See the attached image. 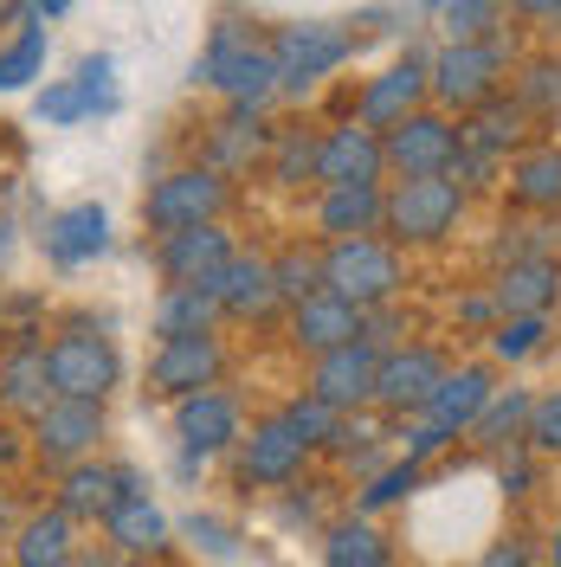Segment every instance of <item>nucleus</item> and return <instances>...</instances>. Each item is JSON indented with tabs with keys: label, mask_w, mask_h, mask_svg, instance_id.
<instances>
[{
	"label": "nucleus",
	"mask_w": 561,
	"mask_h": 567,
	"mask_svg": "<svg viewBox=\"0 0 561 567\" xmlns=\"http://www.w3.org/2000/svg\"><path fill=\"white\" fill-rule=\"evenodd\" d=\"M194 78L233 110H265V104H278L284 97L278 91V59H272V33H258V27L233 20V13L213 20L207 52H201Z\"/></svg>",
	"instance_id": "nucleus-1"
},
{
	"label": "nucleus",
	"mask_w": 561,
	"mask_h": 567,
	"mask_svg": "<svg viewBox=\"0 0 561 567\" xmlns=\"http://www.w3.org/2000/svg\"><path fill=\"white\" fill-rule=\"evenodd\" d=\"M471 213V194L458 187L452 175H414V181H387V213H381V233L407 251H439L458 239Z\"/></svg>",
	"instance_id": "nucleus-2"
},
{
	"label": "nucleus",
	"mask_w": 561,
	"mask_h": 567,
	"mask_svg": "<svg viewBox=\"0 0 561 567\" xmlns=\"http://www.w3.org/2000/svg\"><path fill=\"white\" fill-rule=\"evenodd\" d=\"M517 39L491 33V39H446L439 52H426V71H432V104L465 116V110L491 104L497 91H510V71H517Z\"/></svg>",
	"instance_id": "nucleus-3"
},
{
	"label": "nucleus",
	"mask_w": 561,
	"mask_h": 567,
	"mask_svg": "<svg viewBox=\"0 0 561 567\" xmlns=\"http://www.w3.org/2000/svg\"><path fill=\"white\" fill-rule=\"evenodd\" d=\"M323 290L349 297L361 310H387L407 297V251L387 233H355V239H329L323 246Z\"/></svg>",
	"instance_id": "nucleus-4"
},
{
	"label": "nucleus",
	"mask_w": 561,
	"mask_h": 567,
	"mask_svg": "<svg viewBox=\"0 0 561 567\" xmlns=\"http://www.w3.org/2000/svg\"><path fill=\"white\" fill-rule=\"evenodd\" d=\"M233 213V175H220L207 162H181L169 175L149 181L142 194V233H181V226H207Z\"/></svg>",
	"instance_id": "nucleus-5"
},
{
	"label": "nucleus",
	"mask_w": 561,
	"mask_h": 567,
	"mask_svg": "<svg viewBox=\"0 0 561 567\" xmlns=\"http://www.w3.org/2000/svg\"><path fill=\"white\" fill-rule=\"evenodd\" d=\"M45 361H52V388L71 393V400H110L116 381H123V354L104 336V322L91 317H65L45 342Z\"/></svg>",
	"instance_id": "nucleus-6"
},
{
	"label": "nucleus",
	"mask_w": 561,
	"mask_h": 567,
	"mask_svg": "<svg viewBox=\"0 0 561 567\" xmlns=\"http://www.w3.org/2000/svg\"><path fill=\"white\" fill-rule=\"evenodd\" d=\"M272 59H278V91L284 97H304L323 78L355 59V27L343 20H290V27H272Z\"/></svg>",
	"instance_id": "nucleus-7"
},
{
	"label": "nucleus",
	"mask_w": 561,
	"mask_h": 567,
	"mask_svg": "<svg viewBox=\"0 0 561 567\" xmlns=\"http://www.w3.org/2000/svg\"><path fill=\"white\" fill-rule=\"evenodd\" d=\"M387 148V181H414V175H452L458 162V116L439 104H420L414 116H400L394 130H381Z\"/></svg>",
	"instance_id": "nucleus-8"
},
{
	"label": "nucleus",
	"mask_w": 561,
	"mask_h": 567,
	"mask_svg": "<svg viewBox=\"0 0 561 567\" xmlns=\"http://www.w3.org/2000/svg\"><path fill=\"white\" fill-rule=\"evenodd\" d=\"M446 349L439 342H394V349H381V374H375V413H387V420H420L426 400L439 393V381H446Z\"/></svg>",
	"instance_id": "nucleus-9"
},
{
	"label": "nucleus",
	"mask_w": 561,
	"mask_h": 567,
	"mask_svg": "<svg viewBox=\"0 0 561 567\" xmlns=\"http://www.w3.org/2000/svg\"><path fill=\"white\" fill-rule=\"evenodd\" d=\"M104 400H71L59 393L33 425H27V445H33L39 464H52V471H65L78 458H98V445H104Z\"/></svg>",
	"instance_id": "nucleus-10"
},
{
	"label": "nucleus",
	"mask_w": 561,
	"mask_h": 567,
	"mask_svg": "<svg viewBox=\"0 0 561 567\" xmlns=\"http://www.w3.org/2000/svg\"><path fill=\"white\" fill-rule=\"evenodd\" d=\"M220 381H226V342H220V329H207V336H169L149 354V393L155 400H181V393L220 388Z\"/></svg>",
	"instance_id": "nucleus-11"
},
{
	"label": "nucleus",
	"mask_w": 561,
	"mask_h": 567,
	"mask_svg": "<svg viewBox=\"0 0 561 567\" xmlns=\"http://www.w3.org/2000/svg\"><path fill=\"white\" fill-rule=\"evenodd\" d=\"M233 452H239V484H246V491H284V484H297L304 464H310V445L290 432L284 413L252 420V432H239Z\"/></svg>",
	"instance_id": "nucleus-12"
},
{
	"label": "nucleus",
	"mask_w": 561,
	"mask_h": 567,
	"mask_svg": "<svg viewBox=\"0 0 561 567\" xmlns=\"http://www.w3.org/2000/svg\"><path fill=\"white\" fill-rule=\"evenodd\" d=\"M375 374H381V342L355 336L343 349L316 354L310 374H304V393L329 400L336 413H361V406H375Z\"/></svg>",
	"instance_id": "nucleus-13"
},
{
	"label": "nucleus",
	"mask_w": 561,
	"mask_h": 567,
	"mask_svg": "<svg viewBox=\"0 0 561 567\" xmlns=\"http://www.w3.org/2000/svg\"><path fill=\"white\" fill-rule=\"evenodd\" d=\"M420 104H432V71H426V52H407V59H394L387 71L361 78L349 116L368 123V130H394L400 116H414Z\"/></svg>",
	"instance_id": "nucleus-14"
},
{
	"label": "nucleus",
	"mask_w": 561,
	"mask_h": 567,
	"mask_svg": "<svg viewBox=\"0 0 561 567\" xmlns=\"http://www.w3.org/2000/svg\"><path fill=\"white\" fill-rule=\"evenodd\" d=\"M213 297H220V322H272L284 317V297H278V278H272V251H233L226 258V271L207 284Z\"/></svg>",
	"instance_id": "nucleus-15"
},
{
	"label": "nucleus",
	"mask_w": 561,
	"mask_h": 567,
	"mask_svg": "<svg viewBox=\"0 0 561 567\" xmlns=\"http://www.w3.org/2000/svg\"><path fill=\"white\" fill-rule=\"evenodd\" d=\"M175 406V439L187 458L207 464L213 452H233L239 445V432H246V413H239V400L226 388H201V393H181L169 400Z\"/></svg>",
	"instance_id": "nucleus-16"
},
{
	"label": "nucleus",
	"mask_w": 561,
	"mask_h": 567,
	"mask_svg": "<svg viewBox=\"0 0 561 567\" xmlns=\"http://www.w3.org/2000/svg\"><path fill=\"white\" fill-rule=\"evenodd\" d=\"M491 297L503 317H555L561 303V258L555 251H510L491 271Z\"/></svg>",
	"instance_id": "nucleus-17"
},
{
	"label": "nucleus",
	"mask_w": 561,
	"mask_h": 567,
	"mask_svg": "<svg viewBox=\"0 0 561 567\" xmlns=\"http://www.w3.org/2000/svg\"><path fill=\"white\" fill-rule=\"evenodd\" d=\"M355 336H368V310L349 303V297H336V290H316V297L284 310V342L297 354H310V361L329 349H343V342H355Z\"/></svg>",
	"instance_id": "nucleus-18"
},
{
	"label": "nucleus",
	"mask_w": 561,
	"mask_h": 567,
	"mask_svg": "<svg viewBox=\"0 0 561 567\" xmlns=\"http://www.w3.org/2000/svg\"><path fill=\"white\" fill-rule=\"evenodd\" d=\"M503 207L529 213V219L561 213V142L555 136H529L503 162Z\"/></svg>",
	"instance_id": "nucleus-19"
},
{
	"label": "nucleus",
	"mask_w": 561,
	"mask_h": 567,
	"mask_svg": "<svg viewBox=\"0 0 561 567\" xmlns=\"http://www.w3.org/2000/svg\"><path fill=\"white\" fill-rule=\"evenodd\" d=\"M233 251H239V239L226 233V219L181 226V233H162V239H155V271L169 284H213L226 271Z\"/></svg>",
	"instance_id": "nucleus-20"
},
{
	"label": "nucleus",
	"mask_w": 561,
	"mask_h": 567,
	"mask_svg": "<svg viewBox=\"0 0 561 567\" xmlns=\"http://www.w3.org/2000/svg\"><path fill=\"white\" fill-rule=\"evenodd\" d=\"M387 213V181H349V187H310V239H355V233H381Z\"/></svg>",
	"instance_id": "nucleus-21"
},
{
	"label": "nucleus",
	"mask_w": 561,
	"mask_h": 567,
	"mask_svg": "<svg viewBox=\"0 0 561 567\" xmlns=\"http://www.w3.org/2000/svg\"><path fill=\"white\" fill-rule=\"evenodd\" d=\"M349 181H387V148H381V130L343 116V123L323 130V148H316V187H349Z\"/></svg>",
	"instance_id": "nucleus-22"
},
{
	"label": "nucleus",
	"mask_w": 561,
	"mask_h": 567,
	"mask_svg": "<svg viewBox=\"0 0 561 567\" xmlns=\"http://www.w3.org/2000/svg\"><path fill=\"white\" fill-rule=\"evenodd\" d=\"M497 393V361L484 354V361H458V368H446V381H439V393L426 400V413L420 420H432L446 439H465L471 432V420L484 413V400Z\"/></svg>",
	"instance_id": "nucleus-23"
},
{
	"label": "nucleus",
	"mask_w": 561,
	"mask_h": 567,
	"mask_svg": "<svg viewBox=\"0 0 561 567\" xmlns=\"http://www.w3.org/2000/svg\"><path fill=\"white\" fill-rule=\"evenodd\" d=\"M272 123H265V110H233L226 104V116L207 130V142H201V162L207 168H220V175H252V168H265V155H272Z\"/></svg>",
	"instance_id": "nucleus-24"
},
{
	"label": "nucleus",
	"mask_w": 561,
	"mask_h": 567,
	"mask_svg": "<svg viewBox=\"0 0 561 567\" xmlns=\"http://www.w3.org/2000/svg\"><path fill=\"white\" fill-rule=\"evenodd\" d=\"M59 400V388H52V361H45V342H13V349L0 354V413L20 425H33L45 406Z\"/></svg>",
	"instance_id": "nucleus-25"
},
{
	"label": "nucleus",
	"mask_w": 561,
	"mask_h": 567,
	"mask_svg": "<svg viewBox=\"0 0 561 567\" xmlns=\"http://www.w3.org/2000/svg\"><path fill=\"white\" fill-rule=\"evenodd\" d=\"M104 542L110 548H123V555H142V561H155L162 548H169V516L149 503L142 484H123L116 503L104 509Z\"/></svg>",
	"instance_id": "nucleus-26"
},
{
	"label": "nucleus",
	"mask_w": 561,
	"mask_h": 567,
	"mask_svg": "<svg viewBox=\"0 0 561 567\" xmlns=\"http://www.w3.org/2000/svg\"><path fill=\"white\" fill-rule=\"evenodd\" d=\"M78 516H65L59 503L13 523V567H78Z\"/></svg>",
	"instance_id": "nucleus-27"
},
{
	"label": "nucleus",
	"mask_w": 561,
	"mask_h": 567,
	"mask_svg": "<svg viewBox=\"0 0 561 567\" xmlns=\"http://www.w3.org/2000/svg\"><path fill=\"white\" fill-rule=\"evenodd\" d=\"M110 251V213L98 200H78V207H59L45 219V258L52 265H91Z\"/></svg>",
	"instance_id": "nucleus-28"
},
{
	"label": "nucleus",
	"mask_w": 561,
	"mask_h": 567,
	"mask_svg": "<svg viewBox=\"0 0 561 567\" xmlns=\"http://www.w3.org/2000/svg\"><path fill=\"white\" fill-rule=\"evenodd\" d=\"M116 491H123V477H116V464L104 458H78L59 471V509L65 516H78V523H104V509L116 503Z\"/></svg>",
	"instance_id": "nucleus-29"
},
{
	"label": "nucleus",
	"mask_w": 561,
	"mask_h": 567,
	"mask_svg": "<svg viewBox=\"0 0 561 567\" xmlns=\"http://www.w3.org/2000/svg\"><path fill=\"white\" fill-rule=\"evenodd\" d=\"M316 148H323V130L316 123H284L278 136H272V155H265V181L284 187V194L316 187Z\"/></svg>",
	"instance_id": "nucleus-30"
},
{
	"label": "nucleus",
	"mask_w": 561,
	"mask_h": 567,
	"mask_svg": "<svg viewBox=\"0 0 561 567\" xmlns=\"http://www.w3.org/2000/svg\"><path fill=\"white\" fill-rule=\"evenodd\" d=\"M149 322H155L162 342L169 336H207V329H220V297H213L207 284H162Z\"/></svg>",
	"instance_id": "nucleus-31"
},
{
	"label": "nucleus",
	"mask_w": 561,
	"mask_h": 567,
	"mask_svg": "<svg viewBox=\"0 0 561 567\" xmlns=\"http://www.w3.org/2000/svg\"><path fill=\"white\" fill-rule=\"evenodd\" d=\"M529 400H536L529 388H497L465 439H471L478 452H517V445H523V425H529Z\"/></svg>",
	"instance_id": "nucleus-32"
},
{
	"label": "nucleus",
	"mask_w": 561,
	"mask_h": 567,
	"mask_svg": "<svg viewBox=\"0 0 561 567\" xmlns=\"http://www.w3.org/2000/svg\"><path fill=\"white\" fill-rule=\"evenodd\" d=\"M510 91H517V104L549 130L561 123V52H523L517 71H510Z\"/></svg>",
	"instance_id": "nucleus-33"
},
{
	"label": "nucleus",
	"mask_w": 561,
	"mask_h": 567,
	"mask_svg": "<svg viewBox=\"0 0 561 567\" xmlns=\"http://www.w3.org/2000/svg\"><path fill=\"white\" fill-rule=\"evenodd\" d=\"M323 567H387V535L375 529V516H343L323 535Z\"/></svg>",
	"instance_id": "nucleus-34"
},
{
	"label": "nucleus",
	"mask_w": 561,
	"mask_h": 567,
	"mask_svg": "<svg viewBox=\"0 0 561 567\" xmlns=\"http://www.w3.org/2000/svg\"><path fill=\"white\" fill-rule=\"evenodd\" d=\"M272 278H278L284 310L316 297L323 290V239H290V246H278L272 251Z\"/></svg>",
	"instance_id": "nucleus-35"
},
{
	"label": "nucleus",
	"mask_w": 561,
	"mask_h": 567,
	"mask_svg": "<svg viewBox=\"0 0 561 567\" xmlns=\"http://www.w3.org/2000/svg\"><path fill=\"white\" fill-rule=\"evenodd\" d=\"M549 336H555V317H497V329L484 336V354L497 368H517V361L549 349Z\"/></svg>",
	"instance_id": "nucleus-36"
},
{
	"label": "nucleus",
	"mask_w": 561,
	"mask_h": 567,
	"mask_svg": "<svg viewBox=\"0 0 561 567\" xmlns=\"http://www.w3.org/2000/svg\"><path fill=\"white\" fill-rule=\"evenodd\" d=\"M39 71H45V20L27 13V20H20V33L0 45V91H27Z\"/></svg>",
	"instance_id": "nucleus-37"
},
{
	"label": "nucleus",
	"mask_w": 561,
	"mask_h": 567,
	"mask_svg": "<svg viewBox=\"0 0 561 567\" xmlns=\"http://www.w3.org/2000/svg\"><path fill=\"white\" fill-rule=\"evenodd\" d=\"M278 413L290 420V432H297L310 452H336V439H343V420H349V413H336V406H329V400H316V393H297V400H284Z\"/></svg>",
	"instance_id": "nucleus-38"
},
{
	"label": "nucleus",
	"mask_w": 561,
	"mask_h": 567,
	"mask_svg": "<svg viewBox=\"0 0 561 567\" xmlns=\"http://www.w3.org/2000/svg\"><path fill=\"white\" fill-rule=\"evenodd\" d=\"M439 27H446V39L510 33V0H452V7H439Z\"/></svg>",
	"instance_id": "nucleus-39"
},
{
	"label": "nucleus",
	"mask_w": 561,
	"mask_h": 567,
	"mask_svg": "<svg viewBox=\"0 0 561 567\" xmlns=\"http://www.w3.org/2000/svg\"><path fill=\"white\" fill-rule=\"evenodd\" d=\"M420 477H426V464H420V458L387 464V471H375V477H368V491L355 496V509H361V516H381L387 503H400V496L420 491Z\"/></svg>",
	"instance_id": "nucleus-40"
},
{
	"label": "nucleus",
	"mask_w": 561,
	"mask_h": 567,
	"mask_svg": "<svg viewBox=\"0 0 561 567\" xmlns=\"http://www.w3.org/2000/svg\"><path fill=\"white\" fill-rule=\"evenodd\" d=\"M523 452H536V458H561V388H549V393L529 400Z\"/></svg>",
	"instance_id": "nucleus-41"
},
{
	"label": "nucleus",
	"mask_w": 561,
	"mask_h": 567,
	"mask_svg": "<svg viewBox=\"0 0 561 567\" xmlns=\"http://www.w3.org/2000/svg\"><path fill=\"white\" fill-rule=\"evenodd\" d=\"M39 123H84L91 110H84V91H78V78H65V84H45L33 97Z\"/></svg>",
	"instance_id": "nucleus-42"
},
{
	"label": "nucleus",
	"mask_w": 561,
	"mask_h": 567,
	"mask_svg": "<svg viewBox=\"0 0 561 567\" xmlns=\"http://www.w3.org/2000/svg\"><path fill=\"white\" fill-rule=\"evenodd\" d=\"M78 91H84V110H91V116H98V110H116V65H110L104 52L78 65Z\"/></svg>",
	"instance_id": "nucleus-43"
},
{
	"label": "nucleus",
	"mask_w": 561,
	"mask_h": 567,
	"mask_svg": "<svg viewBox=\"0 0 561 567\" xmlns=\"http://www.w3.org/2000/svg\"><path fill=\"white\" fill-rule=\"evenodd\" d=\"M458 329H465V336H491L497 329V317H503V310H497V297H491V284H478V290H471V297H458Z\"/></svg>",
	"instance_id": "nucleus-44"
},
{
	"label": "nucleus",
	"mask_w": 561,
	"mask_h": 567,
	"mask_svg": "<svg viewBox=\"0 0 561 567\" xmlns=\"http://www.w3.org/2000/svg\"><path fill=\"white\" fill-rule=\"evenodd\" d=\"M510 20L542 39H561V0H510Z\"/></svg>",
	"instance_id": "nucleus-45"
},
{
	"label": "nucleus",
	"mask_w": 561,
	"mask_h": 567,
	"mask_svg": "<svg viewBox=\"0 0 561 567\" xmlns=\"http://www.w3.org/2000/svg\"><path fill=\"white\" fill-rule=\"evenodd\" d=\"M471 567H542V555L529 548L523 535H503V542H491V548H484Z\"/></svg>",
	"instance_id": "nucleus-46"
},
{
	"label": "nucleus",
	"mask_w": 561,
	"mask_h": 567,
	"mask_svg": "<svg viewBox=\"0 0 561 567\" xmlns=\"http://www.w3.org/2000/svg\"><path fill=\"white\" fill-rule=\"evenodd\" d=\"M78 567H155V561H142V555H123V548H84V555H78Z\"/></svg>",
	"instance_id": "nucleus-47"
},
{
	"label": "nucleus",
	"mask_w": 561,
	"mask_h": 567,
	"mask_svg": "<svg viewBox=\"0 0 561 567\" xmlns=\"http://www.w3.org/2000/svg\"><path fill=\"white\" fill-rule=\"evenodd\" d=\"M20 420H0V464H13L20 452H33V445H20V432H13Z\"/></svg>",
	"instance_id": "nucleus-48"
},
{
	"label": "nucleus",
	"mask_w": 561,
	"mask_h": 567,
	"mask_svg": "<svg viewBox=\"0 0 561 567\" xmlns=\"http://www.w3.org/2000/svg\"><path fill=\"white\" fill-rule=\"evenodd\" d=\"M33 13V0H0V27H20Z\"/></svg>",
	"instance_id": "nucleus-49"
},
{
	"label": "nucleus",
	"mask_w": 561,
	"mask_h": 567,
	"mask_svg": "<svg viewBox=\"0 0 561 567\" xmlns=\"http://www.w3.org/2000/svg\"><path fill=\"white\" fill-rule=\"evenodd\" d=\"M39 20H59V13H71V0H33Z\"/></svg>",
	"instance_id": "nucleus-50"
},
{
	"label": "nucleus",
	"mask_w": 561,
	"mask_h": 567,
	"mask_svg": "<svg viewBox=\"0 0 561 567\" xmlns=\"http://www.w3.org/2000/svg\"><path fill=\"white\" fill-rule=\"evenodd\" d=\"M542 561H549V567H561V523L549 529V548H542Z\"/></svg>",
	"instance_id": "nucleus-51"
},
{
	"label": "nucleus",
	"mask_w": 561,
	"mask_h": 567,
	"mask_svg": "<svg viewBox=\"0 0 561 567\" xmlns=\"http://www.w3.org/2000/svg\"><path fill=\"white\" fill-rule=\"evenodd\" d=\"M439 7H452V0H426V13H439Z\"/></svg>",
	"instance_id": "nucleus-52"
}]
</instances>
